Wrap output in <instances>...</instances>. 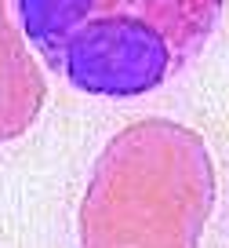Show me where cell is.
<instances>
[{"label": "cell", "instance_id": "obj_1", "mask_svg": "<svg viewBox=\"0 0 229 248\" xmlns=\"http://www.w3.org/2000/svg\"><path fill=\"white\" fill-rule=\"evenodd\" d=\"M15 8L29 47L76 92L135 99L204 51L222 0H15Z\"/></svg>", "mask_w": 229, "mask_h": 248}, {"label": "cell", "instance_id": "obj_2", "mask_svg": "<svg viewBox=\"0 0 229 248\" xmlns=\"http://www.w3.org/2000/svg\"><path fill=\"white\" fill-rule=\"evenodd\" d=\"M215 194L204 135L171 117H142L95 157L76 216L80 248H200Z\"/></svg>", "mask_w": 229, "mask_h": 248}, {"label": "cell", "instance_id": "obj_3", "mask_svg": "<svg viewBox=\"0 0 229 248\" xmlns=\"http://www.w3.org/2000/svg\"><path fill=\"white\" fill-rule=\"evenodd\" d=\"M47 99L44 70L29 51L22 26L0 18V142L26 135L37 124Z\"/></svg>", "mask_w": 229, "mask_h": 248}, {"label": "cell", "instance_id": "obj_4", "mask_svg": "<svg viewBox=\"0 0 229 248\" xmlns=\"http://www.w3.org/2000/svg\"><path fill=\"white\" fill-rule=\"evenodd\" d=\"M8 15V0H0V18Z\"/></svg>", "mask_w": 229, "mask_h": 248}]
</instances>
